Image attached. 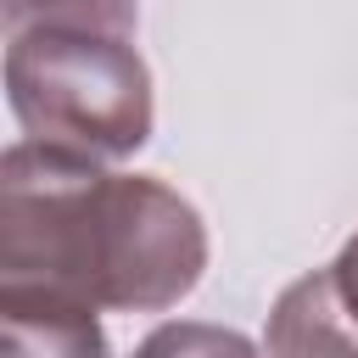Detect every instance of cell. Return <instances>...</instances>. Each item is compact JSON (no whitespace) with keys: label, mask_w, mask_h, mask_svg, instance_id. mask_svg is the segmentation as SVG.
<instances>
[{"label":"cell","mask_w":358,"mask_h":358,"mask_svg":"<svg viewBox=\"0 0 358 358\" xmlns=\"http://www.w3.org/2000/svg\"><path fill=\"white\" fill-rule=\"evenodd\" d=\"M6 101L28 140L117 162L151 140V73L112 22L34 17L6 45Z\"/></svg>","instance_id":"1"},{"label":"cell","mask_w":358,"mask_h":358,"mask_svg":"<svg viewBox=\"0 0 358 358\" xmlns=\"http://www.w3.org/2000/svg\"><path fill=\"white\" fill-rule=\"evenodd\" d=\"M207 268L201 213L145 173H112L101 207V308L162 313Z\"/></svg>","instance_id":"2"},{"label":"cell","mask_w":358,"mask_h":358,"mask_svg":"<svg viewBox=\"0 0 358 358\" xmlns=\"http://www.w3.org/2000/svg\"><path fill=\"white\" fill-rule=\"evenodd\" d=\"M268 358H358V319L347 313L330 268L291 280L268 308Z\"/></svg>","instance_id":"3"},{"label":"cell","mask_w":358,"mask_h":358,"mask_svg":"<svg viewBox=\"0 0 358 358\" xmlns=\"http://www.w3.org/2000/svg\"><path fill=\"white\" fill-rule=\"evenodd\" d=\"M106 352L112 347L95 308L0 291V358H106Z\"/></svg>","instance_id":"4"},{"label":"cell","mask_w":358,"mask_h":358,"mask_svg":"<svg viewBox=\"0 0 358 358\" xmlns=\"http://www.w3.org/2000/svg\"><path fill=\"white\" fill-rule=\"evenodd\" d=\"M134 358H263V352L241 330H224L207 319H168L134 347Z\"/></svg>","instance_id":"5"},{"label":"cell","mask_w":358,"mask_h":358,"mask_svg":"<svg viewBox=\"0 0 358 358\" xmlns=\"http://www.w3.org/2000/svg\"><path fill=\"white\" fill-rule=\"evenodd\" d=\"M134 0H6V22H34V17H84V22H112L123 28Z\"/></svg>","instance_id":"6"},{"label":"cell","mask_w":358,"mask_h":358,"mask_svg":"<svg viewBox=\"0 0 358 358\" xmlns=\"http://www.w3.org/2000/svg\"><path fill=\"white\" fill-rule=\"evenodd\" d=\"M330 280H336V291H341L347 313L358 319V229H352V235H347V246L336 252V263H330Z\"/></svg>","instance_id":"7"}]
</instances>
